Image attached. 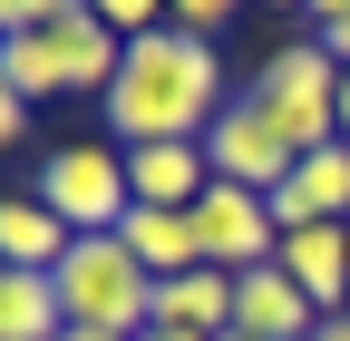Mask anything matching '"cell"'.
<instances>
[{
    "label": "cell",
    "instance_id": "cell-16",
    "mask_svg": "<svg viewBox=\"0 0 350 341\" xmlns=\"http://www.w3.org/2000/svg\"><path fill=\"white\" fill-rule=\"evenodd\" d=\"M165 29H185V39H204V49H214V39L234 29V10H224V0H185V10H175Z\"/></svg>",
    "mask_w": 350,
    "mask_h": 341
},
{
    "label": "cell",
    "instance_id": "cell-14",
    "mask_svg": "<svg viewBox=\"0 0 350 341\" xmlns=\"http://www.w3.org/2000/svg\"><path fill=\"white\" fill-rule=\"evenodd\" d=\"M59 273H0V341H59Z\"/></svg>",
    "mask_w": 350,
    "mask_h": 341
},
{
    "label": "cell",
    "instance_id": "cell-22",
    "mask_svg": "<svg viewBox=\"0 0 350 341\" xmlns=\"http://www.w3.org/2000/svg\"><path fill=\"white\" fill-rule=\"evenodd\" d=\"M146 341H195V331H165V322H156V331H146Z\"/></svg>",
    "mask_w": 350,
    "mask_h": 341
},
{
    "label": "cell",
    "instance_id": "cell-18",
    "mask_svg": "<svg viewBox=\"0 0 350 341\" xmlns=\"http://www.w3.org/2000/svg\"><path fill=\"white\" fill-rule=\"evenodd\" d=\"M312 39H321L340 68H350V0H321V10H312Z\"/></svg>",
    "mask_w": 350,
    "mask_h": 341
},
{
    "label": "cell",
    "instance_id": "cell-2",
    "mask_svg": "<svg viewBox=\"0 0 350 341\" xmlns=\"http://www.w3.org/2000/svg\"><path fill=\"white\" fill-rule=\"evenodd\" d=\"M59 312L68 331H107V341H146L156 331V283L117 234H78L59 264Z\"/></svg>",
    "mask_w": 350,
    "mask_h": 341
},
{
    "label": "cell",
    "instance_id": "cell-1",
    "mask_svg": "<svg viewBox=\"0 0 350 341\" xmlns=\"http://www.w3.org/2000/svg\"><path fill=\"white\" fill-rule=\"evenodd\" d=\"M224 68H214L204 39L185 29H146V39H126V59H117V88L98 98L107 108V137L117 147H204V127L224 117Z\"/></svg>",
    "mask_w": 350,
    "mask_h": 341
},
{
    "label": "cell",
    "instance_id": "cell-10",
    "mask_svg": "<svg viewBox=\"0 0 350 341\" xmlns=\"http://www.w3.org/2000/svg\"><path fill=\"white\" fill-rule=\"evenodd\" d=\"M214 186L204 147H126V195L156 205V215H185V205Z\"/></svg>",
    "mask_w": 350,
    "mask_h": 341
},
{
    "label": "cell",
    "instance_id": "cell-9",
    "mask_svg": "<svg viewBox=\"0 0 350 341\" xmlns=\"http://www.w3.org/2000/svg\"><path fill=\"white\" fill-rule=\"evenodd\" d=\"M49 39H59V68H68V88L78 98H107L117 88V29L98 20V0H59V10H49Z\"/></svg>",
    "mask_w": 350,
    "mask_h": 341
},
{
    "label": "cell",
    "instance_id": "cell-20",
    "mask_svg": "<svg viewBox=\"0 0 350 341\" xmlns=\"http://www.w3.org/2000/svg\"><path fill=\"white\" fill-rule=\"evenodd\" d=\"M340 147H350V68H340Z\"/></svg>",
    "mask_w": 350,
    "mask_h": 341
},
{
    "label": "cell",
    "instance_id": "cell-6",
    "mask_svg": "<svg viewBox=\"0 0 350 341\" xmlns=\"http://www.w3.org/2000/svg\"><path fill=\"white\" fill-rule=\"evenodd\" d=\"M195 244H204L214 273H262V264L282 253V225H273V205H262V195L204 186V195H195Z\"/></svg>",
    "mask_w": 350,
    "mask_h": 341
},
{
    "label": "cell",
    "instance_id": "cell-11",
    "mask_svg": "<svg viewBox=\"0 0 350 341\" xmlns=\"http://www.w3.org/2000/svg\"><path fill=\"white\" fill-rule=\"evenodd\" d=\"M68 244H78V234H68L39 195H0V273H59Z\"/></svg>",
    "mask_w": 350,
    "mask_h": 341
},
{
    "label": "cell",
    "instance_id": "cell-4",
    "mask_svg": "<svg viewBox=\"0 0 350 341\" xmlns=\"http://www.w3.org/2000/svg\"><path fill=\"white\" fill-rule=\"evenodd\" d=\"M49 215L68 225V234H117L126 225V147L117 137H68V147H49L39 156V186H29Z\"/></svg>",
    "mask_w": 350,
    "mask_h": 341
},
{
    "label": "cell",
    "instance_id": "cell-19",
    "mask_svg": "<svg viewBox=\"0 0 350 341\" xmlns=\"http://www.w3.org/2000/svg\"><path fill=\"white\" fill-rule=\"evenodd\" d=\"M20 127H29V108H20L10 88H0V156H10V147H20Z\"/></svg>",
    "mask_w": 350,
    "mask_h": 341
},
{
    "label": "cell",
    "instance_id": "cell-8",
    "mask_svg": "<svg viewBox=\"0 0 350 341\" xmlns=\"http://www.w3.org/2000/svg\"><path fill=\"white\" fill-rule=\"evenodd\" d=\"M234 331L243 341H312L321 312L301 303V283L282 264H262V273H234Z\"/></svg>",
    "mask_w": 350,
    "mask_h": 341
},
{
    "label": "cell",
    "instance_id": "cell-3",
    "mask_svg": "<svg viewBox=\"0 0 350 341\" xmlns=\"http://www.w3.org/2000/svg\"><path fill=\"white\" fill-rule=\"evenodd\" d=\"M243 98L282 127V147H292V156L340 147V59L321 49L312 29H301V39H282V49L253 68V88H243Z\"/></svg>",
    "mask_w": 350,
    "mask_h": 341
},
{
    "label": "cell",
    "instance_id": "cell-23",
    "mask_svg": "<svg viewBox=\"0 0 350 341\" xmlns=\"http://www.w3.org/2000/svg\"><path fill=\"white\" fill-rule=\"evenodd\" d=\"M59 341H107V331H59Z\"/></svg>",
    "mask_w": 350,
    "mask_h": 341
},
{
    "label": "cell",
    "instance_id": "cell-13",
    "mask_svg": "<svg viewBox=\"0 0 350 341\" xmlns=\"http://www.w3.org/2000/svg\"><path fill=\"white\" fill-rule=\"evenodd\" d=\"M156 322H165V331H195V341H224V331H234V273L195 264V273L156 283Z\"/></svg>",
    "mask_w": 350,
    "mask_h": 341
},
{
    "label": "cell",
    "instance_id": "cell-7",
    "mask_svg": "<svg viewBox=\"0 0 350 341\" xmlns=\"http://www.w3.org/2000/svg\"><path fill=\"white\" fill-rule=\"evenodd\" d=\"M273 264L301 283V303H312L321 322H340V312H350V225H301V234H282Z\"/></svg>",
    "mask_w": 350,
    "mask_h": 341
},
{
    "label": "cell",
    "instance_id": "cell-12",
    "mask_svg": "<svg viewBox=\"0 0 350 341\" xmlns=\"http://www.w3.org/2000/svg\"><path fill=\"white\" fill-rule=\"evenodd\" d=\"M117 244H126V253L146 264V283H175V273H195V264H204V244H195V205H185V215H156V205H126Z\"/></svg>",
    "mask_w": 350,
    "mask_h": 341
},
{
    "label": "cell",
    "instance_id": "cell-5",
    "mask_svg": "<svg viewBox=\"0 0 350 341\" xmlns=\"http://www.w3.org/2000/svg\"><path fill=\"white\" fill-rule=\"evenodd\" d=\"M204 166H214V186H243V195H273V186H292V147H282V127L262 117L253 98H224V117L204 127Z\"/></svg>",
    "mask_w": 350,
    "mask_h": 341
},
{
    "label": "cell",
    "instance_id": "cell-15",
    "mask_svg": "<svg viewBox=\"0 0 350 341\" xmlns=\"http://www.w3.org/2000/svg\"><path fill=\"white\" fill-rule=\"evenodd\" d=\"M312 225H350V147H312L292 166V186H282Z\"/></svg>",
    "mask_w": 350,
    "mask_h": 341
},
{
    "label": "cell",
    "instance_id": "cell-17",
    "mask_svg": "<svg viewBox=\"0 0 350 341\" xmlns=\"http://www.w3.org/2000/svg\"><path fill=\"white\" fill-rule=\"evenodd\" d=\"M98 20L117 29V49H126V39H146V29H165V20L146 10V0H98Z\"/></svg>",
    "mask_w": 350,
    "mask_h": 341
},
{
    "label": "cell",
    "instance_id": "cell-21",
    "mask_svg": "<svg viewBox=\"0 0 350 341\" xmlns=\"http://www.w3.org/2000/svg\"><path fill=\"white\" fill-rule=\"evenodd\" d=\"M312 341H350V312H340V322H321V331H312Z\"/></svg>",
    "mask_w": 350,
    "mask_h": 341
}]
</instances>
